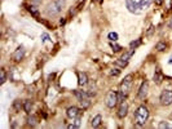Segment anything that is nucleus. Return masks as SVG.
Instances as JSON below:
<instances>
[{
    "instance_id": "nucleus-1",
    "label": "nucleus",
    "mask_w": 172,
    "mask_h": 129,
    "mask_svg": "<svg viewBox=\"0 0 172 129\" xmlns=\"http://www.w3.org/2000/svg\"><path fill=\"white\" fill-rule=\"evenodd\" d=\"M126 5L131 13L140 14L144 9L149 8L150 0H126Z\"/></svg>"
},
{
    "instance_id": "nucleus-2",
    "label": "nucleus",
    "mask_w": 172,
    "mask_h": 129,
    "mask_svg": "<svg viewBox=\"0 0 172 129\" xmlns=\"http://www.w3.org/2000/svg\"><path fill=\"white\" fill-rule=\"evenodd\" d=\"M65 4H66L65 0H53V1H51L49 4L47 5L46 12H47L48 16H52V17L57 16V14L63 9Z\"/></svg>"
},
{
    "instance_id": "nucleus-3",
    "label": "nucleus",
    "mask_w": 172,
    "mask_h": 129,
    "mask_svg": "<svg viewBox=\"0 0 172 129\" xmlns=\"http://www.w3.org/2000/svg\"><path fill=\"white\" fill-rule=\"evenodd\" d=\"M149 117V110L145 106H140L139 109L136 110V114H135V121H136L137 125H144L146 123Z\"/></svg>"
},
{
    "instance_id": "nucleus-4",
    "label": "nucleus",
    "mask_w": 172,
    "mask_h": 129,
    "mask_svg": "<svg viewBox=\"0 0 172 129\" xmlns=\"http://www.w3.org/2000/svg\"><path fill=\"white\" fill-rule=\"evenodd\" d=\"M132 82H133V75L132 74H129V75H127L124 77V80L122 82L121 84V92L123 94H128L129 90H131V85H132Z\"/></svg>"
},
{
    "instance_id": "nucleus-5",
    "label": "nucleus",
    "mask_w": 172,
    "mask_h": 129,
    "mask_svg": "<svg viewBox=\"0 0 172 129\" xmlns=\"http://www.w3.org/2000/svg\"><path fill=\"white\" fill-rule=\"evenodd\" d=\"M119 101V95L117 92H114V90H110L109 93H107L106 95V106L109 109H114L115 106H117V103Z\"/></svg>"
},
{
    "instance_id": "nucleus-6",
    "label": "nucleus",
    "mask_w": 172,
    "mask_h": 129,
    "mask_svg": "<svg viewBox=\"0 0 172 129\" xmlns=\"http://www.w3.org/2000/svg\"><path fill=\"white\" fill-rule=\"evenodd\" d=\"M159 101H160V105H163V106H170V105H172V90L164 89L162 93H160Z\"/></svg>"
},
{
    "instance_id": "nucleus-7",
    "label": "nucleus",
    "mask_w": 172,
    "mask_h": 129,
    "mask_svg": "<svg viewBox=\"0 0 172 129\" xmlns=\"http://www.w3.org/2000/svg\"><path fill=\"white\" fill-rule=\"evenodd\" d=\"M24 57H25V49H24V47H18L16 50L13 52V54H12V60L14 62H21L22 60H24Z\"/></svg>"
},
{
    "instance_id": "nucleus-8",
    "label": "nucleus",
    "mask_w": 172,
    "mask_h": 129,
    "mask_svg": "<svg viewBox=\"0 0 172 129\" xmlns=\"http://www.w3.org/2000/svg\"><path fill=\"white\" fill-rule=\"evenodd\" d=\"M148 90H149L148 82H143L139 92H137V97H139L140 99H145V98H146V95H148Z\"/></svg>"
},
{
    "instance_id": "nucleus-9",
    "label": "nucleus",
    "mask_w": 172,
    "mask_h": 129,
    "mask_svg": "<svg viewBox=\"0 0 172 129\" xmlns=\"http://www.w3.org/2000/svg\"><path fill=\"white\" fill-rule=\"evenodd\" d=\"M66 115L70 117V119H75L80 115V110L76 107V106H71V107H69L66 110Z\"/></svg>"
},
{
    "instance_id": "nucleus-10",
    "label": "nucleus",
    "mask_w": 172,
    "mask_h": 129,
    "mask_svg": "<svg viewBox=\"0 0 172 129\" xmlns=\"http://www.w3.org/2000/svg\"><path fill=\"white\" fill-rule=\"evenodd\" d=\"M127 114H128V105H127V102L122 101L121 105H119V109H118V116L123 119Z\"/></svg>"
},
{
    "instance_id": "nucleus-11",
    "label": "nucleus",
    "mask_w": 172,
    "mask_h": 129,
    "mask_svg": "<svg viewBox=\"0 0 172 129\" xmlns=\"http://www.w3.org/2000/svg\"><path fill=\"white\" fill-rule=\"evenodd\" d=\"M78 83L79 85H87L88 84V76L85 72H78Z\"/></svg>"
},
{
    "instance_id": "nucleus-12",
    "label": "nucleus",
    "mask_w": 172,
    "mask_h": 129,
    "mask_svg": "<svg viewBox=\"0 0 172 129\" xmlns=\"http://www.w3.org/2000/svg\"><path fill=\"white\" fill-rule=\"evenodd\" d=\"M76 95L78 101H82V99H85V98H89L91 95H89L88 92H84V90H75V93H74Z\"/></svg>"
},
{
    "instance_id": "nucleus-13",
    "label": "nucleus",
    "mask_w": 172,
    "mask_h": 129,
    "mask_svg": "<svg viewBox=\"0 0 172 129\" xmlns=\"http://www.w3.org/2000/svg\"><path fill=\"white\" fill-rule=\"evenodd\" d=\"M39 120H38V116L36 115H31L27 117V125L29 127H35V125H38Z\"/></svg>"
},
{
    "instance_id": "nucleus-14",
    "label": "nucleus",
    "mask_w": 172,
    "mask_h": 129,
    "mask_svg": "<svg viewBox=\"0 0 172 129\" xmlns=\"http://www.w3.org/2000/svg\"><path fill=\"white\" fill-rule=\"evenodd\" d=\"M21 109H24V103L21 102V99H14V102H13V110H14V112H20Z\"/></svg>"
},
{
    "instance_id": "nucleus-15",
    "label": "nucleus",
    "mask_w": 172,
    "mask_h": 129,
    "mask_svg": "<svg viewBox=\"0 0 172 129\" xmlns=\"http://www.w3.org/2000/svg\"><path fill=\"white\" fill-rule=\"evenodd\" d=\"M101 121H102V117H101V115H96V116L91 120V127H93V128L98 127V125L101 124Z\"/></svg>"
},
{
    "instance_id": "nucleus-16",
    "label": "nucleus",
    "mask_w": 172,
    "mask_h": 129,
    "mask_svg": "<svg viewBox=\"0 0 172 129\" xmlns=\"http://www.w3.org/2000/svg\"><path fill=\"white\" fill-rule=\"evenodd\" d=\"M154 82L157 83V84H160L163 82V75H162V72H160V70L158 69L155 71V74H154Z\"/></svg>"
},
{
    "instance_id": "nucleus-17",
    "label": "nucleus",
    "mask_w": 172,
    "mask_h": 129,
    "mask_svg": "<svg viewBox=\"0 0 172 129\" xmlns=\"http://www.w3.org/2000/svg\"><path fill=\"white\" fill-rule=\"evenodd\" d=\"M31 109H32V102L30 101V99H26V101L24 102V110H25V112L30 114V112H31Z\"/></svg>"
},
{
    "instance_id": "nucleus-18",
    "label": "nucleus",
    "mask_w": 172,
    "mask_h": 129,
    "mask_svg": "<svg viewBox=\"0 0 172 129\" xmlns=\"http://www.w3.org/2000/svg\"><path fill=\"white\" fill-rule=\"evenodd\" d=\"M133 53H135V49H133V48H131V50L126 52V53H124V54H123V56H122V58H121V60L126 61V62H128V61H129V58L132 57V54H133Z\"/></svg>"
},
{
    "instance_id": "nucleus-19",
    "label": "nucleus",
    "mask_w": 172,
    "mask_h": 129,
    "mask_svg": "<svg viewBox=\"0 0 172 129\" xmlns=\"http://www.w3.org/2000/svg\"><path fill=\"white\" fill-rule=\"evenodd\" d=\"M29 12L31 13V14H34V16H35L36 18L39 17V10L36 9V7H35V5H30V7H29Z\"/></svg>"
},
{
    "instance_id": "nucleus-20",
    "label": "nucleus",
    "mask_w": 172,
    "mask_h": 129,
    "mask_svg": "<svg viewBox=\"0 0 172 129\" xmlns=\"http://www.w3.org/2000/svg\"><path fill=\"white\" fill-rule=\"evenodd\" d=\"M167 48V44L166 43H163V42H159V43H157V45H155V49L157 50H159V52H163L164 49Z\"/></svg>"
},
{
    "instance_id": "nucleus-21",
    "label": "nucleus",
    "mask_w": 172,
    "mask_h": 129,
    "mask_svg": "<svg viewBox=\"0 0 172 129\" xmlns=\"http://www.w3.org/2000/svg\"><path fill=\"white\" fill-rule=\"evenodd\" d=\"M79 103H80V106H82L83 109H87V107H89V105H91V102H89V98L82 99V101H79Z\"/></svg>"
},
{
    "instance_id": "nucleus-22",
    "label": "nucleus",
    "mask_w": 172,
    "mask_h": 129,
    "mask_svg": "<svg viewBox=\"0 0 172 129\" xmlns=\"http://www.w3.org/2000/svg\"><path fill=\"white\" fill-rule=\"evenodd\" d=\"M107 38L110 39V42H117V40H118V34H117V32H110V34L107 35Z\"/></svg>"
},
{
    "instance_id": "nucleus-23",
    "label": "nucleus",
    "mask_w": 172,
    "mask_h": 129,
    "mask_svg": "<svg viewBox=\"0 0 172 129\" xmlns=\"http://www.w3.org/2000/svg\"><path fill=\"white\" fill-rule=\"evenodd\" d=\"M111 48H113V52H115V53L122 50V47L118 45V44H114V43H111Z\"/></svg>"
},
{
    "instance_id": "nucleus-24",
    "label": "nucleus",
    "mask_w": 172,
    "mask_h": 129,
    "mask_svg": "<svg viewBox=\"0 0 172 129\" xmlns=\"http://www.w3.org/2000/svg\"><path fill=\"white\" fill-rule=\"evenodd\" d=\"M140 44H141V39L136 40V42H132V43H131V45H129V47H131V48H133V49H136V48L139 47Z\"/></svg>"
},
{
    "instance_id": "nucleus-25",
    "label": "nucleus",
    "mask_w": 172,
    "mask_h": 129,
    "mask_svg": "<svg viewBox=\"0 0 172 129\" xmlns=\"http://www.w3.org/2000/svg\"><path fill=\"white\" fill-rule=\"evenodd\" d=\"M1 80H0V84H4L7 82V75H5V70H1Z\"/></svg>"
},
{
    "instance_id": "nucleus-26",
    "label": "nucleus",
    "mask_w": 172,
    "mask_h": 129,
    "mask_svg": "<svg viewBox=\"0 0 172 129\" xmlns=\"http://www.w3.org/2000/svg\"><path fill=\"white\" fill-rule=\"evenodd\" d=\"M115 63H117L118 66H121V67H126V66L128 65V62H126V61H123V60H118Z\"/></svg>"
},
{
    "instance_id": "nucleus-27",
    "label": "nucleus",
    "mask_w": 172,
    "mask_h": 129,
    "mask_svg": "<svg viewBox=\"0 0 172 129\" xmlns=\"http://www.w3.org/2000/svg\"><path fill=\"white\" fill-rule=\"evenodd\" d=\"M119 74H121V70H119V69H113V70L110 71V75H111V76H118Z\"/></svg>"
},
{
    "instance_id": "nucleus-28",
    "label": "nucleus",
    "mask_w": 172,
    "mask_h": 129,
    "mask_svg": "<svg viewBox=\"0 0 172 129\" xmlns=\"http://www.w3.org/2000/svg\"><path fill=\"white\" fill-rule=\"evenodd\" d=\"M159 128H170V124L162 121V123H159Z\"/></svg>"
},
{
    "instance_id": "nucleus-29",
    "label": "nucleus",
    "mask_w": 172,
    "mask_h": 129,
    "mask_svg": "<svg viewBox=\"0 0 172 129\" xmlns=\"http://www.w3.org/2000/svg\"><path fill=\"white\" fill-rule=\"evenodd\" d=\"M32 1V4H35V5H39L40 3H42V0H31Z\"/></svg>"
},
{
    "instance_id": "nucleus-30",
    "label": "nucleus",
    "mask_w": 172,
    "mask_h": 129,
    "mask_svg": "<svg viewBox=\"0 0 172 129\" xmlns=\"http://www.w3.org/2000/svg\"><path fill=\"white\" fill-rule=\"evenodd\" d=\"M154 1H155V4H157V5H160V4L163 3V0H154Z\"/></svg>"
},
{
    "instance_id": "nucleus-31",
    "label": "nucleus",
    "mask_w": 172,
    "mask_h": 129,
    "mask_svg": "<svg viewBox=\"0 0 172 129\" xmlns=\"http://www.w3.org/2000/svg\"><path fill=\"white\" fill-rule=\"evenodd\" d=\"M167 26H168V27H170V28H172V18H171V20H170V21H168V23H167Z\"/></svg>"
},
{
    "instance_id": "nucleus-32",
    "label": "nucleus",
    "mask_w": 172,
    "mask_h": 129,
    "mask_svg": "<svg viewBox=\"0 0 172 129\" xmlns=\"http://www.w3.org/2000/svg\"><path fill=\"white\" fill-rule=\"evenodd\" d=\"M170 63H171V65H172V58H171V61H170Z\"/></svg>"
}]
</instances>
